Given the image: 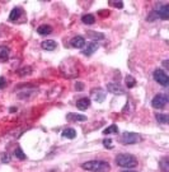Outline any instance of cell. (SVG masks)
Wrapping results in <instances>:
<instances>
[{"instance_id":"obj_20","label":"cell","mask_w":169,"mask_h":172,"mask_svg":"<svg viewBox=\"0 0 169 172\" xmlns=\"http://www.w3.org/2000/svg\"><path fill=\"white\" fill-rule=\"evenodd\" d=\"M156 120L162 124H167L169 117H168V115H164V114H156Z\"/></svg>"},{"instance_id":"obj_5","label":"cell","mask_w":169,"mask_h":172,"mask_svg":"<svg viewBox=\"0 0 169 172\" xmlns=\"http://www.w3.org/2000/svg\"><path fill=\"white\" fill-rule=\"evenodd\" d=\"M154 79L159 83V84H162V85H164V87H168V84H169V78H168V75H167V73L164 71V70H162V69H156L155 71H154Z\"/></svg>"},{"instance_id":"obj_23","label":"cell","mask_w":169,"mask_h":172,"mask_svg":"<svg viewBox=\"0 0 169 172\" xmlns=\"http://www.w3.org/2000/svg\"><path fill=\"white\" fill-rule=\"evenodd\" d=\"M14 154H15V157H17L18 159H26V154L23 153V150L20 149V148H17V149H15Z\"/></svg>"},{"instance_id":"obj_4","label":"cell","mask_w":169,"mask_h":172,"mask_svg":"<svg viewBox=\"0 0 169 172\" xmlns=\"http://www.w3.org/2000/svg\"><path fill=\"white\" fill-rule=\"evenodd\" d=\"M140 135L136 134V133H130V131H126L122 134L121 136V143L122 144H135L140 140Z\"/></svg>"},{"instance_id":"obj_21","label":"cell","mask_w":169,"mask_h":172,"mask_svg":"<svg viewBox=\"0 0 169 172\" xmlns=\"http://www.w3.org/2000/svg\"><path fill=\"white\" fill-rule=\"evenodd\" d=\"M126 84H127V87H129V88L135 87V85H136V80H135V78L131 77V75H127V77H126Z\"/></svg>"},{"instance_id":"obj_25","label":"cell","mask_w":169,"mask_h":172,"mask_svg":"<svg viewBox=\"0 0 169 172\" xmlns=\"http://www.w3.org/2000/svg\"><path fill=\"white\" fill-rule=\"evenodd\" d=\"M2 162H4V163L10 162V156H9L8 153H3V154H2Z\"/></svg>"},{"instance_id":"obj_18","label":"cell","mask_w":169,"mask_h":172,"mask_svg":"<svg viewBox=\"0 0 169 172\" xmlns=\"http://www.w3.org/2000/svg\"><path fill=\"white\" fill-rule=\"evenodd\" d=\"M118 131V127L116 126V125H111L108 127H105L104 130H103V134L105 135H108V134H113V133H117Z\"/></svg>"},{"instance_id":"obj_2","label":"cell","mask_w":169,"mask_h":172,"mask_svg":"<svg viewBox=\"0 0 169 172\" xmlns=\"http://www.w3.org/2000/svg\"><path fill=\"white\" fill-rule=\"evenodd\" d=\"M116 163L123 168H132V167L137 166V161L134 156L123 153V154H118L116 157Z\"/></svg>"},{"instance_id":"obj_19","label":"cell","mask_w":169,"mask_h":172,"mask_svg":"<svg viewBox=\"0 0 169 172\" xmlns=\"http://www.w3.org/2000/svg\"><path fill=\"white\" fill-rule=\"evenodd\" d=\"M9 55V49L5 46H0V60H5Z\"/></svg>"},{"instance_id":"obj_7","label":"cell","mask_w":169,"mask_h":172,"mask_svg":"<svg viewBox=\"0 0 169 172\" xmlns=\"http://www.w3.org/2000/svg\"><path fill=\"white\" fill-rule=\"evenodd\" d=\"M66 119L68 121H74V123H78V121H85L87 120V116L85 115H80V114H68L66 115Z\"/></svg>"},{"instance_id":"obj_17","label":"cell","mask_w":169,"mask_h":172,"mask_svg":"<svg viewBox=\"0 0 169 172\" xmlns=\"http://www.w3.org/2000/svg\"><path fill=\"white\" fill-rule=\"evenodd\" d=\"M98 49V46H97V44H94V42H93V44H89L88 45V47H87V50L85 51H84V55H92V54L94 52V51H96Z\"/></svg>"},{"instance_id":"obj_8","label":"cell","mask_w":169,"mask_h":172,"mask_svg":"<svg viewBox=\"0 0 169 172\" xmlns=\"http://www.w3.org/2000/svg\"><path fill=\"white\" fill-rule=\"evenodd\" d=\"M107 89L111 92V93H114V94H123V88L121 87L120 84L117 83H109L107 84Z\"/></svg>"},{"instance_id":"obj_9","label":"cell","mask_w":169,"mask_h":172,"mask_svg":"<svg viewBox=\"0 0 169 172\" xmlns=\"http://www.w3.org/2000/svg\"><path fill=\"white\" fill-rule=\"evenodd\" d=\"M56 46H57V44H56L54 40H46V41H43V42L41 44V47L43 49V50H47V51L55 50Z\"/></svg>"},{"instance_id":"obj_3","label":"cell","mask_w":169,"mask_h":172,"mask_svg":"<svg viewBox=\"0 0 169 172\" xmlns=\"http://www.w3.org/2000/svg\"><path fill=\"white\" fill-rule=\"evenodd\" d=\"M168 19L169 18V5H164V6H160L159 9L154 10V12L147 17V20H154V19Z\"/></svg>"},{"instance_id":"obj_1","label":"cell","mask_w":169,"mask_h":172,"mask_svg":"<svg viewBox=\"0 0 169 172\" xmlns=\"http://www.w3.org/2000/svg\"><path fill=\"white\" fill-rule=\"evenodd\" d=\"M81 167L89 172H109L111 170L109 163L104 161H89V162H84Z\"/></svg>"},{"instance_id":"obj_10","label":"cell","mask_w":169,"mask_h":172,"mask_svg":"<svg viewBox=\"0 0 169 172\" xmlns=\"http://www.w3.org/2000/svg\"><path fill=\"white\" fill-rule=\"evenodd\" d=\"M84 45H85V40L81 36H76L71 40V46L75 47V49H81Z\"/></svg>"},{"instance_id":"obj_13","label":"cell","mask_w":169,"mask_h":172,"mask_svg":"<svg viewBox=\"0 0 169 172\" xmlns=\"http://www.w3.org/2000/svg\"><path fill=\"white\" fill-rule=\"evenodd\" d=\"M37 32H38L39 35H42V36L50 35L51 32H52V27H51V26H47V24H42V26H39V27L37 28Z\"/></svg>"},{"instance_id":"obj_27","label":"cell","mask_w":169,"mask_h":172,"mask_svg":"<svg viewBox=\"0 0 169 172\" xmlns=\"http://www.w3.org/2000/svg\"><path fill=\"white\" fill-rule=\"evenodd\" d=\"M5 85H6V80H5L3 77H0V89L5 88Z\"/></svg>"},{"instance_id":"obj_14","label":"cell","mask_w":169,"mask_h":172,"mask_svg":"<svg viewBox=\"0 0 169 172\" xmlns=\"http://www.w3.org/2000/svg\"><path fill=\"white\" fill-rule=\"evenodd\" d=\"M62 136L68 138V139H74L76 136V131L74 130L72 127H68V129H65V130L62 131Z\"/></svg>"},{"instance_id":"obj_16","label":"cell","mask_w":169,"mask_h":172,"mask_svg":"<svg viewBox=\"0 0 169 172\" xmlns=\"http://www.w3.org/2000/svg\"><path fill=\"white\" fill-rule=\"evenodd\" d=\"M20 15H22V9H20V8H14L12 10V13H10V15H9V19L10 20H17Z\"/></svg>"},{"instance_id":"obj_28","label":"cell","mask_w":169,"mask_h":172,"mask_svg":"<svg viewBox=\"0 0 169 172\" xmlns=\"http://www.w3.org/2000/svg\"><path fill=\"white\" fill-rule=\"evenodd\" d=\"M75 88H76L78 91H83V88H84V84H83V83H80V82H78V83L75 84Z\"/></svg>"},{"instance_id":"obj_6","label":"cell","mask_w":169,"mask_h":172,"mask_svg":"<svg viewBox=\"0 0 169 172\" xmlns=\"http://www.w3.org/2000/svg\"><path fill=\"white\" fill-rule=\"evenodd\" d=\"M167 103H168V98H167V96H164V94H156L155 97L153 98V101H151L153 107H155V109H158V110L164 109V107L167 106Z\"/></svg>"},{"instance_id":"obj_12","label":"cell","mask_w":169,"mask_h":172,"mask_svg":"<svg viewBox=\"0 0 169 172\" xmlns=\"http://www.w3.org/2000/svg\"><path fill=\"white\" fill-rule=\"evenodd\" d=\"M87 36L93 40V41H99V40H103L104 38V35L103 33H98V32H94V31H88L87 32Z\"/></svg>"},{"instance_id":"obj_11","label":"cell","mask_w":169,"mask_h":172,"mask_svg":"<svg viewBox=\"0 0 169 172\" xmlns=\"http://www.w3.org/2000/svg\"><path fill=\"white\" fill-rule=\"evenodd\" d=\"M76 106H78V109H79V110H87L88 107L90 106V100H89L88 97L80 98V100H78Z\"/></svg>"},{"instance_id":"obj_26","label":"cell","mask_w":169,"mask_h":172,"mask_svg":"<svg viewBox=\"0 0 169 172\" xmlns=\"http://www.w3.org/2000/svg\"><path fill=\"white\" fill-rule=\"evenodd\" d=\"M109 4L113 5V6H116V8H120V9L123 8V3L122 2H109Z\"/></svg>"},{"instance_id":"obj_30","label":"cell","mask_w":169,"mask_h":172,"mask_svg":"<svg viewBox=\"0 0 169 172\" xmlns=\"http://www.w3.org/2000/svg\"><path fill=\"white\" fill-rule=\"evenodd\" d=\"M122 172H135V171H129V170H127V171H122Z\"/></svg>"},{"instance_id":"obj_22","label":"cell","mask_w":169,"mask_h":172,"mask_svg":"<svg viewBox=\"0 0 169 172\" xmlns=\"http://www.w3.org/2000/svg\"><path fill=\"white\" fill-rule=\"evenodd\" d=\"M160 168L163 172H169V162H168V158H164L162 162H160Z\"/></svg>"},{"instance_id":"obj_15","label":"cell","mask_w":169,"mask_h":172,"mask_svg":"<svg viewBox=\"0 0 169 172\" xmlns=\"http://www.w3.org/2000/svg\"><path fill=\"white\" fill-rule=\"evenodd\" d=\"M81 22L84 24H94L96 23V18H94V15L92 14H85L81 17Z\"/></svg>"},{"instance_id":"obj_24","label":"cell","mask_w":169,"mask_h":172,"mask_svg":"<svg viewBox=\"0 0 169 172\" xmlns=\"http://www.w3.org/2000/svg\"><path fill=\"white\" fill-rule=\"evenodd\" d=\"M103 145L105 147V148H113V144H112V139H104L103 140Z\"/></svg>"},{"instance_id":"obj_29","label":"cell","mask_w":169,"mask_h":172,"mask_svg":"<svg viewBox=\"0 0 169 172\" xmlns=\"http://www.w3.org/2000/svg\"><path fill=\"white\" fill-rule=\"evenodd\" d=\"M15 111H17L15 107H10V112H15Z\"/></svg>"}]
</instances>
